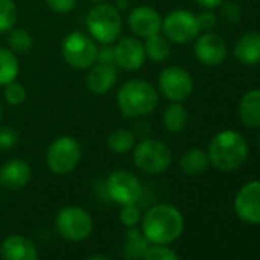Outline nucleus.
Returning <instances> with one entry per match:
<instances>
[{
  "instance_id": "nucleus-1",
  "label": "nucleus",
  "mask_w": 260,
  "mask_h": 260,
  "mask_svg": "<svg viewBox=\"0 0 260 260\" xmlns=\"http://www.w3.org/2000/svg\"><path fill=\"white\" fill-rule=\"evenodd\" d=\"M143 233L153 245H169L184 231L181 211L169 204L153 205L143 217Z\"/></svg>"
},
{
  "instance_id": "nucleus-26",
  "label": "nucleus",
  "mask_w": 260,
  "mask_h": 260,
  "mask_svg": "<svg viewBox=\"0 0 260 260\" xmlns=\"http://www.w3.org/2000/svg\"><path fill=\"white\" fill-rule=\"evenodd\" d=\"M172 42L162 34H155L149 39H146L144 42V49H146V55L147 58H150L153 63H162L166 61L170 54H172Z\"/></svg>"
},
{
  "instance_id": "nucleus-21",
  "label": "nucleus",
  "mask_w": 260,
  "mask_h": 260,
  "mask_svg": "<svg viewBox=\"0 0 260 260\" xmlns=\"http://www.w3.org/2000/svg\"><path fill=\"white\" fill-rule=\"evenodd\" d=\"M239 116L249 128H260V89L248 90L239 103Z\"/></svg>"
},
{
  "instance_id": "nucleus-16",
  "label": "nucleus",
  "mask_w": 260,
  "mask_h": 260,
  "mask_svg": "<svg viewBox=\"0 0 260 260\" xmlns=\"http://www.w3.org/2000/svg\"><path fill=\"white\" fill-rule=\"evenodd\" d=\"M118 81V71L115 64L107 63H95L87 69L86 75V87L95 95L109 93Z\"/></svg>"
},
{
  "instance_id": "nucleus-18",
  "label": "nucleus",
  "mask_w": 260,
  "mask_h": 260,
  "mask_svg": "<svg viewBox=\"0 0 260 260\" xmlns=\"http://www.w3.org/2000/svg\"><path fill=\"white\" fill-rule=\"evenodd\" d=\"M0 255L4 260H37L39 251L31 239L13 234L0 245Z\"/></svg>"
},
{
  "instance_id": "nucleus-5",
  "label": "nucleus",
  "mask_w": 260,
  "mask_h": 260,
  "mask_svg": "<svg viewBox=\"0 0 260 260\" xmlns=\"http://www.w3.org/2000/svg\"><path fill=\"white\" fill-rule=\"evenodd\" d=\"M134 164L137 169L147 175L164 173L173 161L170 147L156 138H147L135 144L134 147Z\"/></svg>"
},
{
  "instance_id": "nucleus-8",
  "label": "nucleus",
  "mask_w": 260,
  "mask_h": 260,
  "mask_svg": "<svg viewBox=\"0 0 260 260\" xmlns=\"http://www.w3.org/2000/svg\"><path fill=\"white\" fill-rule=\"evenodd\" d=\"M55 228L63 239L69 242H80L90 236L93 230V222L90 214L84 208L69 205L57 213Z\"/></svg>"
},
{
  "instance_id": "nucleus-35",
  "label": "nucleus",
  "mask_w": 260,
  "mask_h": 260,
  "mask_svg": "<svg viewBox=\"0 0 260 260\" xmlns=\"http://www.w3.org/2000/svg\"><path fill=\"white\" fill-rule=\"evenodd\" d=\"M196 19H198L201 32H213V29L217 26V16L211 10L201 13L199 16H196Z\"/></svg>"
},
{
  "instance_id": "nucleus-17",
  "label": "nucleus",
  "mask_w": 260,
  "mask_h": 260,
  "mask_svg": "<svg viewBox=\"0 0 260 260\" xmlns=\"http://www.w3.org/2000/svg\"><path fill=\"white\" fill-rule=\"evenodd\" d=\"M32 170L31 166L20 158L7 161L0 167V185L7 190L16 191L23 188L31 179Z\"/></svg>"
},
{
  "instance_id": "nucleus-27",
  "label": "nucleus",
  "mask_w": 260,
  "mask_h": 260,
  "mask_svg": "<svg viewBox=\"0 0 260 260\" xmlns=\"http://www.w3.org/2000/svg\"><path fill=\"white\" fill-rule=\"evenodd\" d=\"M8 48L16 54H26L34 48V37L23 28H13L8 32Z\"/></svg>"
},
{
  "instance_id": "nucleus-38",
  "label": "nucleus",
  "mask_w": 260,
  "mask_h": 260,
  "mask_svg": "<svg viewBox=\"0 0 260 260\" xmlns=\"http://www.w3.org/2000/svg\"><path fill=\"white\" fill-rule=\"evenodd\" d=\"M86 260H110V258L107 255H104V254H93V255L87 257Z\"/></svg>"
},
{
  "instance_id": "nucleus-13",
  "label": "nucleus",
  "mask_w": 260,
  "mask_h": 260,
  "mask_svg": "<svg viewBox=\"0 0 260 260\" xmlns=\"http://www.w3.org/2000/svg\"><path fill=\"white\" fill-rule=\"evenodd\" d=\"M194 57L208 68H216L226 60L228 48L225 40L216 32H201L194 39Z\"/></svg>"
},
{
  "instance_id": "nucleus-3",
  "label": "nucleus",
  "mask_w": 260,
  "mask_h": 260,
  "mask_svg": "<svg viewBox=\"0 0 260 260\" xmlns=\"http://www.w3.org/2000/svg\"><path fill=\"white\" fill-rule=\"evenodd\" d=\"M116 103L125 118H141L150 115L158 107L159 93L147 80L132 78L122 83L118 89Z\"/></svg>"
},
{
  "instance_id": "nucleus-22",
  "label": "nucleus",
  "mask_w": 260,
  "mask_h": 260,
  "mask_svg": "<svg viewBox=\"0 0 260 260\" xmlns=\"http://www.w3.org/2000/svg\"><path fill=\"white\" fill-rule=\"evenodd\" d=\"M210 166V159L207 152H204L202 149L198 147H191L187 152L182 153L181 159H179V167L182 170V173L188 175V176H199L202 175Z\"/></svg>"
},
{
  "instance_id": "nucleus-14",
  "label": "nucleus",
  "mask_w": 260,
  "mask_h": 260,
  "mask_svg": "<svg viewBox=\"0 0 260 260\" xmlns=\"http://www.w3.org/2000/svg\"><path fill=\"white\" fill-rule=\"evenodd\" d=\"M128 29L138 39H149L162 29V17L152 7H137L130 11L127 19Z\"/></svg>"
},
{
  "instance_id": "nucleus-39",
  "label": "nucleus",
  "mask_w": 260,
  "mask_h": 260,
  "mask_svg": "<svg viewBox=\"0 0 260 260\" xmlns=\"http://www.w3.org/2000/svg\"><path fill=\"white\" fill-rule=\"evenodd\" d=\"M87 2H90V4H93V5H96V4H103V2H107V0H87Z\"/></svg>"
},
{
  "instance_id": "nucleus-41",
  "label": "nucleus",
  "mask_w": 260,
  "mask_h": 260,
  "mask_svg": "<svg viewBox=\"0 0 260 260\" xmlns=\"http://www.w3.org/2000/svg\"><path fill=\"white\" fill-rule=\"evenodd\" d=\"M257 144H258V149H260V135H258V138H257Z\"/></svg>"
},
{
  "instance_id": "nucleus-23",
  "label": "nucleus",
  "mask_w": 260,
  "mask_h": 260,
  "mask_svg": "<svg viewBox=\"0 0 260 260\" xmlns=\"http://www.w3.org/2000/svg\"><path fill=\"white\" fill-rule=\"evenodd\" d=\"M162 122L167 132L181 134L188 122V110L182 103H170L162 115Z\"/></svg>"
},
{
  "instance_id": "nucleus-40",
  "label": "nucleus",
  "mask_w": 260,
  "mask_h": 260,
  "mask_svg": "<svg viewBox=\"0 0 260 260\" xmlns=\"http://www.w3.org/2000/svg\"><path fill=\"white\" fill-rule=\"evenodd\" d=\"M2 118H4V107H2V103H0V122H2Z\"/></svg>"
},
{
  "instance_id": "nucleus-37",
  "label": "nucleus",
  "mask_w": 260,
  "mask_h": 260,
  "mask_svg": "<svg viewBox=\"0 0 260 260\" xmlns=\"http://www.w3.org/2000/svg\"><path fill=\"white\" fill-rule=\"evenodd\" d=\"M194 2L202 7L204 10H214V8H219L220 4L223 2V0H194Z\"/></svg>"
},
{
  "instance_id": "nucleus-7",
  "label": "nucleus",
  "mask_w": 260,
  "mask_h": 260,
  "mask_svg": "<svg viewBox=\"0 0 260 260\" xmlns=\"http://www.w3.org/2000/svg\"><path fill=\"white\" fill-rule=\"evenodd\" d=\"M81 146L69 135L54 140L46 150V166L54 175H69L81 161Z\"/></svg>"
},
{
  "instance_id": "nucleus-12",
  "label": "nucleus",
  "mask_w": 260,
  "mask_h": 260,
  "mask_svg": "<svg viewBox=\"0 0 260 260\" xmlns=\"http://www.w3.org/2000/svg\"><path fill=\"white\" fill-rule=\"evenodd\" d=\"M113 52H115V66L127 72L140 71L147 60L144 43L138 37H130V36L119 37L115 42Z\"/></svg>"
},
{
  "instance_id": "nucleus-32",
  "label": "nucleus",
  "mask_w": 260,
  "mask_h": 260,
  "mask_svg": "<svg viewBox=\"0 0 260 260\" xmlns=\"http://www.w3.org/2000/svg\"><path fill=\"white\" fill-rule=\"evenodd\" d=\"M219 8H220V17L226 23L234 25V23L240 22V19H242V10H240V7L237 4H234V2H225V0H223Z\"/></svg>"
},
{
  "instance_id": "nucleus-33",
  "label": "nucleus",
  "mask_w": 260,
  "mask_h": 260,
  "mask_svg": "<svg viewBox=\"0 0 260 260\" xmlns=\"http://www.w3.org/2000/svg\"><path fill=\"white\" fill-rule=\"evenodd\" d=\"M45 2L48 8L55 14H69L78 5V0H45Z\"/></svg>"
},
{
  "instance_id": "nucleus-20",
  "label": "nucleus",
  "mask_w": 260,
  "mask_h": 260,
  "mask_svg": "<svg viewBox=\"0 0 260 260\" xmlns=\"http://www.w3.org/2000/svg\"><path fill=\"white\" fill-rule=\"evenodd\" d=\"M149 248H150V242L144 236L143 230L135 226H130L127 230L122 245V255L127 260H143Z\"/></svg>"
},
{
  "instance_id": "nucleus-9",
  "label": "nucleus",
  "mask_w": 260,
  "mask_h": 260,
  "mask_svg": "<svg viewBox=\"0 0 260 260\" xmlns=\"http://www.w3.org/2000/svg\"><path fill=\"white\" fill-rule=\"evenodd\" d=\"M104 187L107 196L121 207L137 204L143 196V185L140 179L128 170L112 172L107 176Z\"/></svg>"
},
{
  "instance_id": "nucleus-29",
  "label": "nucleus",
  "mask_w": 260,
  "mask_h": 260,
  "mask_svg": "<svg viewBox=\"0 0 260 260\" xmlns=\"http://www.w3.org/2000/svg\"><path fill=\"white\" fill-rule=\"evenodd\" d=\"M4 98L10 106H22L28 98L26 87L17 80L11 81L7 86H4Z\"/></svg>"
},
{
  "instance_id": "nucleus-11",
  "label": "nucleus",
  "mask_w": 260,
  "mask_h": 260,
  "mask_svg": "<svg viewBox=\"0 0 260 260\" xmlns=\"http://www.w3.org/2000/svg\"><path fill=\"white\" fill-rule=\"evenodd\" d=\"M161 32L173 43L185 45L194 42V39L201 34L196 16L188 10H175L170 11L162 19Z\"/></svg>"
},
{
  "instance_id": "nucleus-19",
  "label": "nucleus",
  "mask_w": 260,
  "mask_h": 260,
  "mask_svg": "<svg viewBox=\"0 0 260 260\" xmlns=\"http://www.w3.org/2000/svg\"><path fill=\"white\" fill-rule=\"evenodd\" d=\"M233 54L236 60L243 66L260 64V32L249 31L239 37L234 45Z\"/></svg>"
},
{
  "instance_id": "nucleus-24",
  "label": "nucleus",
  "mask_w": 260,
  "mask_h": 260,
  "mask_svg": "<svg viewBox=\"0 0 260 260\" xmlns=\"http://www.w3.org/2000/svg\"><path fill=\"white\" fill-rule=\"evenodd\" d=\"M20 72V63L16 52L10 48L0 46V86L16 81Z\"/></svg>"
},
{
  "instance_id": "nucleus-2",
  "label": "nucleus",
  "mask_w": 260,
  "mask_h": 260,
  "mask_svg": "<svg viewBox=\"0 0 260 260\" xmlns=\"http://www.w3.org/2000/svg\"><path fill=\"white\" fill-rule=\"evenodd\" d=\"M207 155L210 164L217 170L233 172L245 162L248 156V143L237 130H220L211 138Z\"/></svg>"
},
{
  "instance_id": "nucleus-25",
  "label": "nucleus",
  "mask_w": 260,
  "mask_h": 260,
  "mask_svg": "<svg viewBox=\"0 0 260 260\" xmlns=\"http://www.w3.org/2000/svg\"><path fill=\"white\" fill-rule=\"evenodd\" d=\"M106 144L112 153L124 155L134 150L137 144V135L135 132H132V130H128V128H118V130H113L107 137Z\"/></svg>"
},
{
  "instance_id": "nucleus-31",
  "label": "nucleus",
  "mask_w": 260,
  "mask_h": 260,
  "mask_svg": "<svg viewBox=\"0 0 260 260\" xmlns=\"http://www.w3.org/2000/svg\"><path fill=\"white\" fill-rule=\"evenodd\" d=\"M143 260H179L176 252L167 245H150Z\"/></svg>"
},
{
  "instance_id": "nucleus-15",
  "label": "nucleus",
  "mask_w": 260,
  "mask_h": 260,
  "mask_svg": "<svg viewBox=\"0 0 260 260\" xmlns=\"http://www.w3.org/2000/svg\"><path fill=\"white\" fill-rule=\"evenodd\" d=\"M234 210L242 220L260 225V181H251L239 190Z\"/></svg>"
},
{
  "instance_id": "nucleus-34",
  "label": "nucleus",
  "mask_w": 260,
  "mask_h": 260,
  "mask_svg": "<svg viewBox=\"0 0 260 260\" xmlns=\"http://www.w3.org/2000/svg\"><path fill=\"white\" fill-rule=\"evenodd\" d=\"M19 143V134L11 127H0V150H11Z\"/></svg>"
},
{
  "instance_id": "nucleus-6",
  "label": "nucleus",
  "mask_w": 260,
  "mask_h": 260,
  "mask_svg": "<svg viewBox=\"0 0 260 260\" xmlns=\"http://www.w3.org/2000/svg\"><path fill=\"white\" fill-rule=\"evenodd\" d=\"M96 54L98 45L86 32L72 31L61 42V57L72 69L87 71L96 63Z\"/></svg>"
},
{
  "instance_id": "nucleus-30",
  "label": "nucleus",
  "mask_w": 260,
  "mask_h": 260,
  "mask_svg": "<svg viewBox=\"0 0 260 260\" xmlns=\"http://www.w3.org/2000/svg\"><path fill=\"white\" fill-rule=\"evenodd\" d=\"M141 211L137 207V204H130V205H122L119 211V222L125 226H137L141 220Z\"/></svg>"
},
{
  "instance_id": "nucleus-4",
  "label": "nucleus",
  "mask_w": 260,
  "mask_h": 260,
  "mask_svg": "<svg viewBox=\"0 0 260 260\" xmlns=\"http://www.w3.org/2000/svg\"><path fill=\"white\" fill-rule=\"evenodd\" d=\"M89 36L100 45H113L122 32L121 11L107 2L96 4L86 17Z\"/></svg>"
},
{
  "instance_id": "nucleus-36",
  "label": "nucleus",
  "mask_w": 260,
  "mask_h": 260,
  "mask_svg": "<svg viewBox=\"0 0 260 260\" xmlns=\"http://www.w3.org/2000/svg\"><path fill=\"white\" fill-rule=\"evenodd\" d=\"M96 61H98V63L115 64V52H113V46H112V45H101V46H98Z\"/></svg>"
},
{
  "instance_id": "nucleus-28",
  "label": "nucleus",
  "mask_w": 260,
  "mask_h": 260,
  "mask_svg": "<svg viewBox=\"0 0 260 260\" xmlns=\"http://www.w3.org/2000/svg\"><path fill=\"white\" fill-rule=\"evenodd\" d=\"M19 10L14 0H0V34H7L16 28Z\"/></svg>"
},
{
  "instance_id": "nucleus-10",
  "label": "nucleus",
  "mask_w": 260,
  "mask_h": 260,
  "mask_svg": "<svg viewBox=\"0 0 260 260\" xmlns=\"http://www.w3.org/2000/svg\"><path fill=\"white\" fill-rule=\"evenodd\" d=\"M158 87L162 96L170 103H182L193 93L194 81L187 69L181 66H167L159 74Z\"/></svg>"
}]
</instances>
